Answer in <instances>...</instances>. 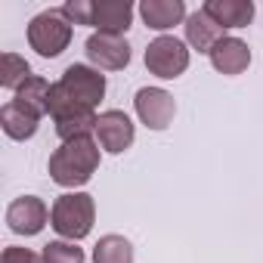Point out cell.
<instances>
[{"mask_svg":"<svg viewBox=\"0 0 263 263\" xmlns=\"http://www.w3.org/2000/svg\"><path fill=\"white\" fill-rule=\"evenodd\" d=\"M0 263H44V257H37V254L28 251V248H16V245H10V248L4 251V257H0Z\"/></svg>","mask_w":263,"mask_h":263,"instance_id":"21","label":"cell"},{"mask_svg":"<svg viewBox=\"0 0 263 263\" xmlns=\"http://www.w3.org/2000/svg\"><path fill=\"white\" fill-rule=\"evenodd\" d=\"M93 263H134V245L124 235H102L93 248Z\"/></svg>","mask_w":263,"mask_h":263,"instance_id":"17","label":"cell"},{"mask_svg":"<svg viewBox=\"0 0 263 263\" xmlns=\"http://www.w3.org/2000/svg\"><path fill=\"white\" fill-rule=\"evenodd\" d=\"M28 78H31V65L16 53H4V59H0V87L16 93Z\"/></svg>","mask_w":263,"mask_h":263,"instance_id":"18","label":"cell"},{"mask_svg":"<svg viewBox=\"0 0 263 263\" xmlns=\"http://www.w3.org/2000/svg\"><path fill=\"white\" fill-rule=\"evenodd\" d=\"M87 56L96 68H105V71H121L130 65V44L121 37V34H105V31H96L87 37Z\"/></svg>","mask_w":263,"mask_h":263,"instance_id":"6","label":"cell"},{"mask_svg":"<svg viewBox=\"0 0 263 263\" xmlns=\"http://www.w3.org/2000/svg\"><path fill=\"white\" fill-rule=\"evenodd\" d=\"M44 263H84V251L74 241H50L44 245Z\"/></svg>","mask_w":263,"mask_h":263,"instance_id":"19","label":"cell"},{"mask_svg":"<svg viewBox=\"0 0 263 263\" xmlns=\"http://www.w3.org/2000/svg\"><path fill=\"white\" fill-rule=\"evenodd\" d=\"M96 167H99V146H96L93 137L68 140L50 155V180L65 186V189L90 183Z\"/></svg>","mask_w":263,"mask_h":263,"instance_id":"1","label":"cell"},{"mask_svg":"<svg viewBox=\"0 0 263 263\" xmlns=\"http://www.w3.org/2000/svg\"><path fill=\"white\" fill-rule=\"evenodd\" d=\"M50 90H53V84H47L44 78L31 74V78L16 90V99H13V102H19L22 108L34 111V115H44V111H50Z\"/></svg>","mask_w":263,"mask_h":263,"instance_id":"16","label":"cell"},{"mask_svg":"<svg viewBox=\"0 0 263 263\" xmlns=\"http://www.w3.org/2000/svg\"><path fill=\"white\" fill-rule=\"evenodd\" d=\"M96 137H99V146L111 155H121L124 149L134 146V137H137V130H134V121H130L124 111L118 108H108L99 115L96 121Z\"/></svg>","mask_w":263,"mask_h":263,"instance_id":"8","label":"cell"},{"mask_svg":"<svg viewBox=\"0 0 263 263\" xmlns=\"http://www.w3.org/2000/svg\"><path fill=\"white\" fill-rule=\"evenodd\" d=\"M201 10L220 28H245L254 19V4L251 0H208Z\"/></svg>","mask_w":263,"mask_h":263,"instance_id":"13","label":"cell"},{"mask_svg":"<svg viewBox=\"0 0 263 263\" xmlns=\"http://www.w3.org/2000/svg\"><path fill=\"white\" fill-rule=\"evenodd\" d=\"M47 217H50L47 204L34 195H22L7 208V226L16 235H37L47 226Z\"/></svg>","mask_w":263,"mask_h":263,"instance_id":"9","label":"cell"},{"mask_svg":"<svg viewBox=\"0 0 263 263\" xmlns=\"http://www.w3.org/2000/svg\"><path fill=\"white\" fill-rule=\"evenodd\" d=\"M68 41H71V25L65 22V16L59 10H47V13L34 16L31 25H28V44L44 59L59 56L68 47Z\"/></svg>","mask_w":263,"mask_h":263,"instance_id":"3","label":"cell"},{"mask_svg":"<svg viewBox=\"0 0 263 263\" xmlns=\"http://www.w3.org/2000/svg\"><path fill=\"white\" fill-rule=\"evenodd\" d=\"M146 68L155 78H164V81L180 78L189 68V50H186V44L177 41V37H167V34L155 37L146 47Z\"/></svg>","mask_w":263,"mask_h":263,"instance_id":"4","label":"cell"},{"mask_svg":"<svg viewBox=\"0 0 263 263\" xmlns=\"http://www.w3.org/2000/svg\"><path fill=\"white\" fill-rule=\"evenodd\" d=\"M134 22V7L127 0H96L93 4V28L105 34H124Z\"/></svg>","mask_w":263,"mask_h":263,"instance_id":"10","label":"cell"},{"mask_svg":"<svg viewBox=\"0 0 263 263\" xmlns=\"http://www.w3.org/2000/svg\"><path fill=\"white\" fill-rule=\"evenodd\" d=\"M37 124H41V115L22 108L19 102H7L0 108V127L10 140H31L37 134Z\"/></svg>","mask_w":263,"mask_h":263,"instance_id":"14","label":"cell"},{"mask_svg":"<svg viewBox=\"0 0 263 263\" xmlns=\"http://www.w3.org/2000/svg\"><path fill=\"white\" fill-rule=\"evenodd\" d=\"M137 105V115L140 121L149 127V130H164L171 121H174V111H177V102L167 90L161 87H143L134 99Z\"/></svg>","mask_w":263,"mask_h":263,"instance_id":"7","label":"cell"},{"mask_svg":"<svg viewBox=\"0 0 263 263\" xmlns=\"http://www.w3.org/2000/svg\"><path fill=\"white\" fill-rule=\"evenodd\" d=\"M59 87L84 108H96L105 96V74H99V68L90 65H68L59 78Z\"/></svg>","mask_w":263,"mask_h":263,"instance_id":"5","label":"cell"},{"mask_svg":"<svg viewBox=\"0 0 263 263\" xmlns=\"http://www.w3.org/2000/svg\"><path fill=\"white\" fill-rule=\"evenodd\" d=\"M140 16L155 31H167V28L180 25L183 19H189L183 0H143V4H140Z\"/></svg>","mask_w":263,"mask_h":263,"instance_id":"11","label":"cell"},{"mask_svg":"<svg viewBox=\"0 0 263 263\" xmlns=\"http://www.w3.org/2000/svg\"><path fill=\"white\" fill-rule=\"evenodd\" d=\"M186 41H189L198 53H208V56H211V50L223 41V28H220L204 10H198V13H192V16L186 19Z\"/></svg>","mask_w":263,"mask_h":263,"instance_id":"15","label":"cell"},{"mask_svg":"<svg viewBox=\"0 0 263 263\" xmlns=\"http://www.w3.org/2000/svg\"><path fill=\"white\" fill-rule=\"evenodd\" d=\"M211 65L220 74H241L251 65V50L245 41L238 37H223L214 50H211Z\"/></svg>","mask_w":263,"mask_h":263,"instance_id":"12","label":"cell"},{"mask_svg":"<svg viewBox=\"0 0 263 263\" xmlns=\"http://www.w3.org/2000/svg\"><path fill=\"white\" fill-rule=\"evenodd\" d=\"M93 217H96L93 195H87V192H65V195H59V198L53 201L50 226H53L62 238L81 241V238L90 235Z\"/></svg>","mask_w":263,"mask_h":263,"instance_id":"2","label":"cell"},{"mask_svg":"<svg viewBox=\"0 0 263 263\" xmlns=\"http://www.w3.org/2000/svg\"><path fill=\"white\" fill-rule=\"evenodd\" d=\"M59 13L68 25H93V0H68Z\"/></svg>","mask_w":263,"mask_h":263,"instance_id":"20","label":"cell"}]
</instances>
